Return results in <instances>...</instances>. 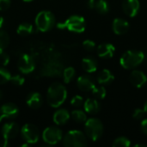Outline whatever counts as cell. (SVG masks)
I'll list each match as a JSON object with an SVG mask.
<instances>
[{"instance_id": "obj_1", "label": "cell", "mask_w": 147, "mask_h": 147, "mask_svg": "<svg viewBox=\"0 0 147 147\" xmlns=\"http://www.w3.org/2000/svg\"><path fill=\"white\" fill-rule=\"evenodd\" d=\"M67 97V90L59 83L53 84L47 90V102L53 108H59Z\"/></svg>"}, {"instance_id": "obj_2", "label": "cell", "mask_w": 147, "mask_h": 147, "mask_svg": "<svg viewBox=\"0 0 147 147\" xmlns=\"http://www.w3.org/2000/svg\"><path fill=\"white\" fill-rule=\"evenodd\" d=\"M64 65L59 57L53 53L40 69V75L43 77H58L63 73Z\"/></svg>"}, {"instance_id": "obj_3", "label": "cell", "mask_w": 147, "mask_h": 147, "mask_svg": "<svg viewBox=\"0 0 147 147\" xmlns=\"http://www.w3.org/2000/svg\"><path fill=\"white\" fill-rule=\"evenodd\" d=\"M145 59L144 53L137 50L127 51L121 56L120 63L121 66L125 69H134L137 67Z\"/></svg>"}, {"instance_id": "obj_4", "label": "cell", "mask_w": 147, "mask_h": 147, "mask_svg": "<svg viewBox=\"0 0 147 147\" xmlns=\"http://www.w3.org/2000/svg\"><path fill=\"white\" fill-rule=\"evenodd\" d=\"M86 27L85 20L83 16H71L70 18L65 20L63 22H59L57 28L60 29L67 28L68 30L75 33H82L84 31Z\"/></svg>"}, {"instance_id": "obj_5", "label": "cell", "mask_w": 147, "mask_h": 147, "mask_svg": "<svg viewBox=\"0 0 147 147\" xmlns=\"http://www.w3.org/2000/svg\"><path fill=\"white\" fill-rule=\"evenodd\" d=\"M63 145L66 147H84L87 146V140L83 132L71 130L64 137Z\"/></svg>"}, {"instance_id": "obj_6", "label": "cell", "mask_w": 147, "mask_h": 147, "mask_svg": "<svg viewBox=\"0 0 147 147\" xmlns=\"http://www.w3.org/2000/svg\"><path fill=\"white\" fill-rule=\"evenodd\" d=\"M55 25V17L50 11H40L35 18V26L39 31L47 32Z\"/></svg>"}, {"instance_id": "obj_7", "label": "cell", "mask_w": 147, "mask_h": 147, "mask_svg": "<svg viewBox=\"0 0 147 147\" xmlns=\"http://www.w3.org/2000/svg\"><path fill=\"white\" fill-rule=\"evenodd\" d=\"M85 133L92 141L98 140L103 133V125L102 121L96 118L87 120L85 121Z\"/></svg>"}, {"instance_id": "obj_8", "label": "cell", "mask_w": 147, "mask_h": 147, "mask_svg": "<svg viewBox=\"0 0 147 147\" xmlns=\"http://www.w3.org/2000/svg\"><path fill=\"white\" fill-rule=\"evenodd\" d=\"M63 137V132L61 129L56 127H47L42 134L43 140L48 145H55L59 143Z\"/></svg>"}, {"instance_id": "obj_9", "label": "cell", "mask_w": 147, "mask_h": 147, "mask_svg": "<svg viewBox=\"0 0 147 147\" xmlns=\"http://www.w3.org/2000/svg\"><path fill=\"white\" fill-rule=\"evenodd\" d=\"M19 133V126L16 122H8L2 127L3 140L0 143L1 146H7L8 141L10 139H14Z\"/></svg>"}, {"instance_id": "obj_10", "label": "cell", "mask_w": 147, "mask_h": 147, "mask_svg": "<svg viewBox=\"0 0 147 147\" xmlns=\"http://www.w3.org/2000/svg\"><path fill=\"white\" fill-rule=\"evenodd\" d=\"M22 139L28 144H34L39 140V130L33 124H25L21 129Z\"/></svg>"}, {"instance_id": "obj_11", "label": "cell", "mask_w": 147, "mask_h": 147, "mask_svg": "<svg viewBox=\"0 0 147 147\" xmlns=\"http://www.w3.org/2000/svg\"><path fill=\"white\" fill-rule=\"evenodd\" d=\"M17 66L21 72L24 74H28V73H31L34 70L35 62H34V58L31 55L28 53H24L19 58Z\"/></svg>"}, {"instance_id": "obj_12", "label": "cell", "mask_w": 147, "mask_h": 147, "mask_svg": "<svg viewBox=\"0 0 147 147\" xmlns=\"http://www.w3.org/2000/svg\"><path fill=\"white\" fill-rule=\"evenodd\" d=\"M122 9L126 15L134 17L139 12L140 2L139 0H124L122 3Z\"/></svg>"}, {"instance_id": "obj_13", "label": "cell", "mask_w": 147, "mask_h": 147, "mask_svg": "<svg viewBox=\"0 0 147 147\" xmlns=\"http://www.w3.org/2000/svg\"><path fill=\"white\" fill-rule=\"evenodd\" d=\"M78 87L82 91H90L92 90L96 86L94 78L90 75H82L78 78L77 81Z\"/></svg>"}, {"instance_id": "obj_14", "label": "cell", "mask_w": 147, "mask_h": 147, "mask_svg": "<svg viewBox=\"0 0 147 147\" xmlns=\"http://www.w3.org/2000/svg\"><path fill=\"white\" fill-rule=\"evenodd\" d=\"M130 82L134 86L140 88L147 82V78L143 71L135 70L130 74Z\"/></svg>"}, {"instance_id": "obj_15", "label": "cell", "mask_w": 147, "mask_h": 147, "mask_svg": "<svg viewBox=\"0 0 147 147\" xmlns=\"http://www.w3.org/2000/svg\"><path fill=\"white\" fill-rule=\"evenodd\" d=\"M0 108H1V111L3 115V117L8 118V119L16 118L18 115V112H19L17 106L14 103H11V102L5 103V104L2 105Z\"/></svg>"}, {"instance_id": "obj_16", "label": "cell", "mask_w": 147, "mask_h": 147, "mask_svg": "<svg viewBox=\"0 0 147 147\" xmlns=\"http://www.w3.org/2000/svg\"><path fill=\"white\" fill-rule=\"evenodd\" d=\"M112 28L116 34H124L129 29V23L122 18H115L113 22Z\"/></svg>"}, {"instance_id": "obj_17", "label": "cell", "mask_w": 147, "mask_h": 147, "mask_svg": "<svg viewBox=\"0 0 147 147\" xmlns=\"http://www.w3.org/2000/svg\"><path fill=\"white\" fill-rule=\"evenodd\" d=\"M115 47L110 43H103L97 47V55L101 58H111L115 53Z\"/></svg>"}, {"instance_id": "obj_18", "label": "cell", "mask_w": 147, "mask_h": 147, "mask_svg": "<svg viewBox=\"0 0 147 147\" xmlns=\"http://www.w3.org/2000/svg\"><path fill=\"white\" fill-rule=\"evenodd\" d=\"M27 104L29 108L37 109L42 104V96L38 92H32L27 97Z\"/></svg>"}, {"instance_id": "obj_19", "label": "cell", "mask_w": 147, "mask_h": 147, "mask_svg": "<svg viewBox=\"0 0 147 147\" xmlns=\"http://www.w3.org/2000/svg\"><path fill=\"white\" fill-rule=\"evenodd\" d=\"M70 119V114L66 109H61L56 111L53 115V121L57 125H64Z\"/></svg>"}, {"instance_id": "obj_20", "label": "cell", "mask_w": 147, "mask_h": 147, "mask_svg": "<svg viewBox=\"0 0 147 147\" xmlns=\"http://www.w3.org/2000/svg\"><path fill=\"white\" fill-rule=\"evenodd\" d=\"M84 108L86 113H89L90 115L97 114L100 110V104L96 99L89 98L84 102Z\"/></svg>"}, {"instance_id": "obj_21", "label": "cell", "mask_w": 147, "mask_h": 147, "mask_svg": "<svg viewBox=\"0 0 147 147\" xmlns=\"http://www.w3.org/2000/svg\"><path fill=\"white\" fill-rule=\"evenodd\" d=\"M82 67L86 72L92 73L97 69V62L93 57H86L82 60Z\"/></svg>"}, {"instance_id": "obj_22", "label": "cell", "mask_w": 147, "mask_h": 147, "mask_svg": "<svg viewBox=\"0 0 147 147\" xmlns=\"http://www.w3.org/2000/svg\"><path fill=\"white\" fill-rule=\"evenodd\" d=\"M115 79V76L111 73L109 70H102L98 77H97V82L100 84H111Z\"/></svg>"}, {"instance_id": "obj_23", "label": "cell", "mask_w": 147, "mask_h": 147, "mask_svg": "<svg viewBox=\"0 0 147 147\" xmlns=\"http://www.w3.org/2000/svg\"><path fill=\"white\" fill-rule=\"evenodd\" d=\"M96 9V10L100 13V14H107L109 10V6L107 1L105 0H98L96 2H95L94 3V7Z\"/></svg>"}, {"instance_id": "obj_24", "label": "cell", "mask_w": 147, "mask_h": 147, "mask_svg": "<svg viewBox=\"0 0 147 147\" xmlns=\"http://www.w3.org/2000/svg\"><path fill=\"white\" fill-rule=\"evenodd\" d=\"M34 28L33 25L28 22H23L20 24L17 28V34L20 35H28L33 33Z\"/></svg>"}, {"instance_id": "obj_25", "label": "cell", "mask_w": 147, "mask_h": 147, "mask_svg": "<svg viewBox=\"0 0 147 147\" xmlns=\"http://www.w3.org/2000/svg\"><path fill=\"white\" fill-rule=\"evenodd\" d=\"M71 117L72 119L78 122V123H83V122H85L87 121V116H86V114L82 111V110H79V109H77V110H74L72 111L71 113Z\"/></svg>"}, {"instance_id": "obj_26", "label": "cell", "mask_w": 147, "mask_h": 147, "mask_svg": "<svg viewBox=\"0 0 147 147\" xmlns=\"http://www.w3.org/2000/svg\"><path fill=\"white\" fill-rule=\"evenodd\" d=\"M63 78H64V82L65 84H69L74 78L75 76V69L73 67H66L65 69H64L63 71Z\"/></svg>"}, {"instance_id": "obj_27", "label": "cell", "mask_w": 147, "mask_h": 147, "mask_svg": "<svg viewBox=\"0 0 147 147\" xmlns=\"http://www.w3.org/2000/svg\"><path fill=\"white\" fill-rule=\"evenodd\" d=\"M9 43V34L3 31V30H0V52L3 51Z\"/></svg>"}, {"instance_id": "obj_28", "label": "cell", "mask_w": 147, "mask_h": 147, "mask_svg": "<svg viewBox=\"0 0 147 147\" xmlns=\"http://www.w3.org/2000/svg\"><path fill=\"white\" fill-rule=\"evenodd\" d=\"M11 74L10 72L3 67H0V84H4L10 81Z\"/></svg>"}, {"instance_id": "obj_29", "label": "cell", "mask_w": 147, "mask_h": 147, "mask_svg": "<svg viewBox=\"0 0 147 147\" xmlns=\"http://www.w3.org/2000/svg\"><path fill=\"white\" fill-rule=\"evenodd\" d=\"M130 146L131 142L126 137H119L113 143V146L115 147H129Z\"/></svg>"}, {"instance_id": "obj_30", "label": "cell", "mask_w": 147, "mask_h": 147, "mask_svg": "<svg viewBox=\"0 0 147 147\" xmlns=\"http://www.w3.org/2000/svg\"><path fill=\"white\" fill-rule=\"evenodd\" d=\"M92 94L97 99H103L106 96V90L103 86H99V87L95 86L92 90Z\"/></svg>"}, {"instance_id": "obj_31", "label": "cell", "mask_w": 147, "mask_h": 147, "mask_svg": "<svg viewBox=\"0 0 147 147\" xmlns=\"http://www.w3.org/2000/svg\"><path fill=\"white\" fill-rule=\"evenodd\" d=\"M71 104L75 108H79L84 104V98L81 96L77 95L72 97V99L71 101Z\"/></svg>"}, {"instance_id": "obj_32", "label": "cell", "mask_w": 147, "mask_h": 147, "mask_svg": "<svg viewBox=\"0 0 147 147\" xmlns=\"http://www.w3.org/2000/svg\"><path fill=\"white\" fill-rule=\"evenodd\" d=\"M10 81L12 84H14L15 85H17V86H22L24 82H25V79L23 77H22L21 75H15V76H11V78H10Z\"/></svg>"}, {"instance_id": "obj_33", "label": "cell", "mask_w": 147, "mask_h": 147, "mask_svg": "<svg viewBox=\"0 0 147 147\" xmlns=\"http://www.w3.org/2000/svg\"><path fill=\"white\" fill-rule=\"evenodd\" d=\"M9 56L8 53H6L5 52L2 51L0 52V65L3 66H5L9 64Z\"/></svg>"}, {"instance_id": "obj_34", "label": "cell", "mask_w": 147, "mask_h": 147, "mask_svg": "<svg viewBox=\"0 0 147 147\" xmlns=\"http://www.w3.org/2000/svg\"><path fill=\"white\" fill-rule=\"evenodd\" d=\"M83 47L85 50L87 51H92L95 49L96 47V44L93 40H85L84 42H83Z\"/></svg>"}, {"instance_id": "obj_35", "label": "cell", "mask_w": 147, "mask_h": 147, "mask_svg": "<svg viewBox=\"0 0 147 147\" xmlns=\"http://www.w3.org/2000/svg\"><path fill=\"white\" fill-rule=\"evenodd\" d=\"M144 115H145V110L144 109H136L134 111V114H133V117L136 120H141L143 117H144Z\"/></svg>"}, {"instance_id": "obj_36", "label": "cell", "mask_w": 147, "mask_h": 147, "mask_svg": "<svg viewBox=\"0 0 147 147\" xmlns=\"http://www.w3.org/2000/svg\"><path fill=\"white\" fill-rule=\"evenodd\" d=\"M10 6V0H0V10H6Z\"/></svg>"}, {"instance_id": "obj_37", "label": "cell", "mask_w": 147, "mask_h": 147, "mask_svg": "<svg viewBox=\"0 0 147 147\" xmlns=\"http://www.w3.org/2000/svg\"><path fill=\"white\" fill-rule=\"evenodd\" d=\"M140 127H141V130L142 132L147 134V119H145L141 121V124H140Z\"/></svg>"}, {"instance_id": "obj_38", "label": "cell", "mask_w": 147, "mask_h": 147, "mask_svg": "<svg viewBox=\"0 0 147 147\" xmlns=\"http://www.w3.org/2000/svg\"><path fill=\"white\" fill-rule=\"evenodd\" d=\"M96 0H89V6L90 8H93L94 7V3H95Z\"/></svg>"}, {"instance_id": "obj_39", "label": "cell", "mask_w": 147, "mask_h": 147, "mask_svg": "<svg viewBox=\"0 0 147 147\" xmlns=\"http://www.w3.org/2000/svg\"><path fill=\"white\" fill-rule=\"evenodd\" d=\"M3 22H4L3 18L2 16H0V28H2V26H3Z\"/></svg>"}, {"instance_id": "obj_40", "label": "cell", "mask_w": 147, "mask_h": 147, "mask_svg": "<svg viewBox=\"0 0 147 147\" xmlns=\"http://www.w3.org/2000/svg\"><path fill=\"white\" fill-rule=\"evenodd\" d=\"M3 118H4V117H3V113H2V111H1V108H0V122L3 121Z\"/></svg>"}, {"instance_id": "obj_41", "label": "cell", "mask_w": 147, "mask_h": 147, "mask_svg": "<svg viewBox=\"0 0 147 147\" xmlns=\"http://www.w3.org/2000/svg\"><path fill=\"white\" fill-rule=\"evenodd\" d=\"M144 110H145V113H146L147 114V101L146 102L145 105H144Z\"/></svg>"}, {"instance_id": "obj_42", "label": "cell", "mask_w": 147, "mask_h": 147, "mask_svg": "<svg viewBox=\"0 0 147 147\" xmlns=\"http://www.w3.org/2000/svg\"><path fill=\"white\" fill-rule=\"evenodd\" d=\"M135 147H138V146H140V147H146V146H145V145H142V144H137V145H135L134 146Z\"/></svg>"}, {"instance_id": "obj_43", "label": "cell", "mask_w": 147, "mask_h": 147, "mask_svg": "<svg viewBox=\"0 0 147 147\" xmlns=\"http://www.w3.org/2000/svg\"><path fill=\"white\" fill-rule=\"evenodd\" d=\"M144 55H145V59H147V49L146 51V53H144Z\"/></svg>"}, {"instance_id": "obj_44", "label": "cell", "mask_w": 147, "mask_h": 147, "mask_svg": "<svg viewBox=\"0 0 147 147\" xmlns=\"http://www.w3.org/2000/svg\"><path fill=\"white\" fill-rule=\"evenodd\" d=\"M1 98H2V92H1V90H0V100H1Z\"/></svg>"}, {"instance_id": "obj_45", "label": "cell", "mask_w": 147, "mask_h": 147, "mask_svg": "<svg viewBox=\"0 0 147 147\" xmlns=\"http://www.w3.org/2000/svg\"><path fill=\"white\" fill-rule=\"evenodd\" d=\"M23 1H25V2H30V1H32V0H23Z\"/></svg>"}]
</instances>
